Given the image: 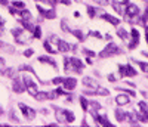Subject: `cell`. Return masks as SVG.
<instances>
[{
  "label": "cell",
  "mask_w": 148,
  "mask_h": 127,
  "mask_svg": "<svg viewBox=\"0 0 148 127\" xmlns=\"http://www.w3.org/2000/svg\"><path fill=\"white\" fill-rule=\"evenodd\" d=\"M55 115H56V120L59 123H73L76 120V115L70 111V109H59L56 108L55 109Z\"/></svg>",
  "instance_id": "obj_1"
},
{
  "label": "cell",
  "mask_w": 148,
  "mask_h": 127,
  "mask_svg": "<svg viewBox=\"0 0 148 127\" xmlns=\"http://www.w3.org/2000/svg\"><path fill=\"white\" fill-rule=\"evenodd\" d=\"M70 70H73L74 72L80 74L83 70V62L77 58H67L65 59V71L68 72Z\"/></svg>",
  "instance_id": "obj_2"
},
{
  "label": "cell",
  "mask_w": 148,
  "mask_h": 127,
  "mask_svg": "<svg viewBox=\"0 0 148 127\" xmlns=\"http://www.w3.org/2000/svg\"><path fill=\"white\" fill-rule=\"evenodd\" d=\"M121 52L120 47L116 46L114 43H110L108 46H105V49L99 53V58H108V56H114V55H119Z\"/></svg>",
  "instance_id": "obj_3"
},
{
  "label": "cell",
  "mask_w": 148,
  "mask_h": 127,
  "mask_svg": "<svg viewBox=\"0 0 148 127\" xmlns=\"http://www.w3.org/2000/svg\"><path fill=\"white\" fill-rule=\"evenodd\" d=\"M119 71H120V75L121 77H135L136 75V70H135L132 65H120L119 67Z\"/></svg>",
  "instance_id": "obj_4"
},
{
  "label": "cell",
  "mask_w": 148,
  "mask_h": 127,
  "mask_svg": "<svg viewBox=\"0 0 148 127\" xmlns=\"http://www.w3.org/2000/svg\"><path fill=\"white\" fill-rule=\"evenodd\" d=\"M22 80H24V84H25L27 92H28L31 96H36V95H37V86H36V83L31 81V79L28 77V75H24Z\"/></svg>",
  "instance_id": "obj_5"
},
{
  "label": "cell",
  "mask_w": 148,
  "mask_h": 127,
  "mask_svg": "<svg viewBox=\"0 0 148 127\" xmlns=\"http://www.w3.org/2000/svg\"><path fill=\"white\" fill-rule=\"evenodd\" d=\"M18 107L21 108V112L24 114V117H25L27 120H33V118L36 117V111H34L33 108H30L28 105H25V104H19Z\"/></svg>",
  "instance_id": "obj_6"
},
{
  "label": "cell",
  "mask_w": 148,
  "mask_h": 127,
  "mask_svg": "<svg viewBox=\"0 0 148 127\" xmlns=\"http://www.w3.org/2000/svg\"><path fill=\"white\" fill-rule=\"evenodd\" d=\"M77 86V80L74 79V77H65L62 79V87L67 89V90H74Z\"/></svg>",
  "instance_id": "obj_7"
},
{
  "label": "cell",
  "mask_w": 148,
  "mask_h": 127,
  "mask_svg": "<svg viewBox=\"0 0 148 127\" xmlns=\"http://www.w3.org/2000/svg\"><path fill=\"white\" fill-rule=\"evenodd\" d=\"M125 14H126V15H129V18H127V19H130L132 16H133V18H135V16H138L139 9H138V6H135V5H132V3H127V5H126V10H125Z\"/></svg>",
  "instance_id": "obj_8"
},
{
  "label": "cell",
  "mask_w": 148,
  "mask_h": 127,
  "mask_svg": "<svg viewBox=\"0 0 148 127\" xmlns=\"http://www.w3.org/2000/svg\"><path fill=\"white\" fill-rule=\"evenodd\" d=\"M130 34H132V42L129 43V49H133V47H136L138 43H139V33H138L136 28H132Z\"/></svg>",
  "instance_id": "obj_9"
},
{
  "label": "cell",
  "mask_w": 148,
  "mask_h": 127,
  "mask_svg": "<svg viewBox=\"0 0 148 127\" xmlns=\"http://www.w3.org/2000/svg\"><path fill=\"white\" fill-rule=\"evenodd\" d=\"M37 10H39L45 18H49V19H53V18H55V10H53V9H52V10H45L42 6L37 5Z\"/></svg>",
  "instance_id": "obj_10"
},
{
  "label": "cell",
  "mask_w": 148,
  "mask_h": 127,
  "mask_svg": "<svg viewBox=\"0 0 148 127\" xmlns=\"http://www.w3.org/2000/svg\"><path fill=\"white\" fill-rule=\"evenodd\" d=\"M12 89H14V92H16V93H22L24 90H25V86H24V84L21 83V80H19V79H15Z\"/></svg>",
  "instance_id": "obj_11"
},
{
  "label": "cell",
  "mask_w": 148,
  "mask_h": 127,
  "mask_svg": "<svg viewBox=\"0 0 148 127\" xmlns=\"http://www.w3.org/2000/svg\"><path fill=\"white\" fill-rule=\"evenodd\" d=\"M116 102H117L119 105H127V104L130 102V98H129L127 95H125V93H121V95H119V96L116 98Z\"/></svg>",
  "instance_id": "obj_12"
},
{
  "label": "cell",
  "mask_w": 148,
  "mask_h": 127,
  "mask_svg": "<svg viewBox=\"0 0 148 127\" xmlns=\"http://www.w3.org/2000/svg\"><path fill=\"white\" fill-rule=\"evenodd\" d=\"M93 117H95V120L99 123L101 126H111V123L107 120V117H104V115H98V114H95L93 112Z\"/></svg>",
  "instance_id": "obj_13"
},
{
  "label": "cell",
  "mask_w": 148,
  "mask_h": 127,
  "mask_svg": "<svg viewBox=\"0 0 148 127\" xmlns=\"http://www.w3.org/2000/svg\"><path fill=\"white\" fill-rule=\"evenodd\" d=\"M70 44L67 43V42H62V40H58V50L59 52H68L70 50Z\"/></svg>",
  "instance_id": "obj_14"
},
{
  "label": "cell",
  "mask_w": 148,
  "mask_h": 127,
  "mask_svg": "<svg viewBox=\"0 0 148 127\" xmlns=\"http://www.w3.org/2000/svg\"><path fill=\"white\" fill-rule=\"evenodd\" d=\"M111 6H113V8L116 9V12H117L119 15H121V14H125V9H123L121 3H119L117 0H113V2H111Z\"/></svg>",
  "instance_id": "obj_15"
},
{
  "label": "cell",
  "mask_w": 148,
  "mask_h": 127,
  "mask_svg": "<svg viewBox=\"0 0 148 127\" xmlns=\"http://www.w3.org/2000/svg\"><path fill=\"white\" fill-rule=\"evenodd\" d=\"M83 84L88 86V87H93V89H96L98 86H99L95 80H92V79H89V77H84V79H83Z\"/></svg>",
  "instance_id": "obj_16"
},
{
  "label": "cell",
  "mask_w": 148,
  "mask_h": 127,
  "mask_svg": "<svg viewBox=\"0 0 148 127\" xmlns=\"http://www.w3.org/2000/svg\"><path fill=\"white\" fill-rule=\"evenodd\" d=\"M105 21H108V22H111V24H113V25H119V19L117 18H113V16H110L108 14H105V12H104V14L101 15Z\"/></svg>",
  "instance_id": "obj_17"
},
{
  "label": "cell",
  "mask_w": 148,
  "mask_h": 127,
  "mask_svg": "<svg viewBox=\"0 0 148 127\" xmlns=\"http://www.w3.org/2000/svg\"><path fill=\"white\" fill-rule=\"evenodd\" d=\"M39 61L46 62V64H51V65H52L53 68H56V62H55L52 58H49V56H40V58H39Z\"/></svg>",
  "instance_id": "obj_18"
},
{
  "label": "cell",
  "mask_w": 148,
  "mask_h": 127,
  "mask_svg": "<svg viewBox=\"0 0 148 127\" xmlns=\"http://www.w3.org/2000/svg\"><path fill=\"white\" fill-rule=\"evenodd\" d=\"M116 118H117V121H125L126 120V114L123 112L121 109H116Z\"/></svg>",
  "instance_id": "obj_19"
},
{
  "label": "cell",
  "mask_w": 148,
  "mask_h": 127,
  "mask_svg": "<svg viewBox=\"0 0 148 127\" xmlns=\"http://www.w3.org/2000/svg\"><path fill=\"white\" fill-rule=\"evenodd\" d=\"M37 100H45V99H49V93H45V92H37V95L34 96Z\"/></svg>",
  "instance_id": "obj_20"
},
{
  "label": "cell",
  "mask_w": 148,
  "mask_h": 127,
  "mask_svg": "<svg viewBox=\"0 0 148 127\" xmlns=\"http://www.w3.org/2000/svg\"><path fill=\"white\" fill-rule=\"evenodd\" d=\"M117 34H119V37H121V40H127V33H126L125 28H119Z\"/></svg>",
  "instance_id": "obj_21"
},
{
  "label": "cell",
  "mask_w": 148,
  "mask_h": 127,
  "mask_svg": "<svg viewBox=\"0 0 148 127\" xmlns=\"http://www.w3.org/2000/svg\"><path fill=\"white\" fill-rule=\"evenodd\" d=\"M71 33H73L74 36H76V37H77V39H79L80 42H83V40H84V36H83V33H82L80 30H73Z\"/></svg>",
  "instance_id": "obj_22"
},
{
  "label": "cell",
  "mask_w": 148,
  "mask_h": 127,
  "mask_svg": "<svg viewBox=\"0 0 148 127\" xmlns=\"http://www.w3.org/2000/svg\"><path fill=\"white\" fill-rule=\"evenodd\" d=\"M135 62H136L138 65L141 67V70H142L144 72H147V74H148V62H139V61H135Z\"/></svg>",
  "instance_id": "obj_23"
},
{
  "label": "cell",
  "mask_w": 148,
  "mask_h": 127,
  "mask_svg": "<svg viewBox=\"0 0 148 127\" xmlns=\"http://www.w3.org/2000/svg\"><path fill=\"white\" fill-rule=\"evenodd\" d=\"M21 15H22V18H24V19H28V21L31 19V14H30L28 10H24V9H22V12H21Z\"/></svg>",
  "instance_id": "obj_24"
},
{
  "label": "cell",
  "mask_w": 148,
  "mask_h": 127,
  "mask_svg": "<svg viewBox=\"0 0 148 127\" xmlns=\"http://www.w3.org/2000/svg\"><path fill=\"white\" fill-rule=\"evenodd\" d=\"M34 37H36V39H40V36H42V31H40V28L39 27H34Z\"/></svg>",
  "instance_id": "obj_25"
},
{
  "label": "cell",
  "mask_w": 148,
  "mask_h": 127,
  "mask_svg": "<svg viewBox=\"0 0 148 127\" xmlns=\"http://www.w3.org/2000/svg\"><path fill=\"white\" fill-rule=\"evenodd\" d=\"M80 102H82V108L86 111V109H88V107H89V104H88V100H86L84 98H80Z\"/></svg>",
  "instance_id": "obj_26"
},
{
  "label": "cell",
  "mask_w": 148,
  "mask_h": 127,
  "mask_svg": "<svg viewBox=\"0 0 148 127\" xmlns=\"http://www.w3.org/2000/svg\"><path fill=\"white\" fill-rule=\"evenodd\" d=\"M88 12H89V16H90V18H95V15H96V9L88 6Z\"/></svg>",
  "instance_id": "obj_27"
},
{
  "label": "cell",
  "mask_w": 148,
  "mask_h": 127,
  "mask_svg": "<svg viewBox=\"0 0 148 127\" xmlns=\"http://www.w3.org/2000/svg\"><path fill=\"white\" fill-rule=\"evenodd\" d=\"M45 47H46V50H47L49 53H56V52H58V50H53V49H52V46H49V43H47V42L45 43Z\"/></svg>",
  "instance_id": "obj_28"
},
{
  "label": "cell",
  "mask_w": 148,
  "mask_h": 127,
  "mask_svg": "<svg viewBox=\"0 0 148 127\" xmlns=\"http://www.w3.org/2000/svg\"><path fill=\"white\" fill-rule=\"evenodd\" d=\"M14 6L18 8V9H24V8H25V5H24L22 2H14Z\"/></svg>",
  "instance_id": "obj_29"
},
{
  "label": "cell",
  "mask_w": 148,
  "mask_h": 127,
  "mask_svg": "<svg viewBox=\"0 0 148 127\" xmlns=\"http://www.w3.org/2000/svg\"><path fill=\"white\" fill-rule=\"evenodd\" d=\"M98 3H99L101 6H107V5H110V0H96Z\"/></svg>",
  "instance_id": "obj_30"
},
{
  "label": "cell",
  "mask_w": 148,
  "mask_h": 127,
  "mask_svg": "<svg viewBox=\"0 0 148 127\" xmlns=\"http://www.w3.org/2000/svg\"><path fill=\"white\" fill-rule=\"evenodd\" d=\"M90 107L93 108V111H96V109H99V108H101L99 104H96V102H90Z\"/></svg>",
  "instance_id": "obj_31"
},
{
  "label": "cell",
  "mask_w": 148,
  "mask_h": 127,
  "mask_svg": "<svg viewBox=\"0 0 148 127\" xmlns=\"http://www.w3.org/2000/svg\"><path fill=\"white\" fill-rule=\"evenodd\" d=\"M83 53H84V55H88V56H93V55H95L93 52H90V50H88V49H84V50H83Z\"/></svg>",
  "instance_id": "obj_32"
},
{
  "label": "cell",
  "mask_w": 148,
  "mask_h": 127,
  "mask_svg": "<svg viewBox=\"0 0 148 127\" xmlns=\"http://www.w3.org/2000/svg\"><path fill=\"white\" fill-rule=\"evenodd\" d=\"M5 75H8V77H12V75H14V70H6Z\"/></svg>",
  "instance_id": "obj_33"
},
{
  "label": "cell",
  "mask_w": 148,
  "mask_h": 127,
  "mask_svg": "<svg viewBox=\"0 0 148 127\" xmlns=\"http://www.w3.org/2000/svg\"><path fill=\"white\" fill-rule=\"evenodd\" d=\"M148 21V9L145 10V14H144V16H142V22H147Z\"/></svg>",
  "instance_id": "obj_34"
},
{
  "label": "cell",
  "mask_w": 148,
  "mask_h": 127,
  "mask_svg": "<svg viewBox=\"0 0 148 127\" xmlns=\"http://www.w3.org/2000/svg\"><path fill=\"white\" fill-rule=\"evenodd\" d=\"M59 83H62V79L58 77V79H53V84H59Z\"/></svg>",
  "instance_id": "obj_35"
},
{
  "label": "cell",
  "mask_w": 148,
  "mask_h": 127,
  "mask_svg": "<svg viewBox=\"0 0 148 127\" xmlns=\"http://www.w3.org/2000/svg\"><path fill=\"white\" fill-rule=\"evenodd\" d=\"M24 55H25V56H31V55H33V50H31V49L25 50V52H24Z\"/></svg>",
  "instance_id": "obj_36"
},
{
  "label": "cell",
  "mask_w": 148,
  "mask_h": 127,
  "mask_svg": "<svg viewBox=\"0 0 148 127\" xmlns=\"http://www.w3.org/2000/svg\"><path fill=\"white\" fill-rule=\"evenodd\" d=\"M10 118H12V121H15V123H18V118L15 117V114H14V112H10Z\"/></svg>",
  "instance_id": "obj_37"
},
{
  "label": "cell",
  "mask_w": 148,
  "mask_h": 127,
  "mask_svg": "<svg viewBox=\"0 0 148 127\" xmlns=\"http://www.w3.org/2000/svg\"><path fill=\"white\" fill-rule=\"evenodd\" d=\"M3 67H5V59H3V58H0V70H2Z\"/></svg>",
  "instance_id": "obj_38"
},
{
  "label": "cell",
  "mask_w": 148,
  "mask_h": 127,
  "mask_svg": "<svg viewBox=\"0 0 148 127\" xmlns=\"http://www.w3.org/2000/svg\"><path fill=\"white\" fill-rule=\"evenodd\" d=\"M56 2H58V0H47V3H49V5H52V6L56 5Z\"/></svg>",
  "instance_id": "obj_39"
},
{
  "label": "cell",
  "mask_w": 148,
  "mask_h": 127,
  "mask_svg": "<svg viewBox=\"0 0 148 127\" xmlns=\"http://www.w3.org/2000/svg\"><path fill=\"white\" fill-rule=\"evenodd\" d=\"M0 3H2V5H6V0H0Z\"/></svg>",
  "instance_id": "obj_40"
},
{
  "label": "cell",
  "mask_w": 148,
  "mask_h": 127,
  "mask_svg": "<svg viewBox=\"0 0 148 127\" xmlns=\"http://www.w3.org/2000/svg\"><path fill=\"white\" fill-rule=\"evenodd\" d=\"M145 30H147V42H148V27H147Z\"/></svg>",
  "instance_id": "obj_41"
},
{
  "label": "cell",
  "mask_w": 148,
  "mask_h": 127,
  "mask_svg": "<svg viewBox=\"0 0 148 127\" xmlns=\"http://www.w3.org/2000/svg\"><path fill=\"white\" fill-rule=\"evenodd\" d=\"M2 114H3V111H2V108H0V115H2Z\"/></svg>",
  "instance_id": "obj_42"
},
{
  "label": "cell",
  "mask_w": 148,
  "mask_h": 127,
  "mask_svg": "<svg viewBox=\"0 0 148 127\" xmlns=\"http://www.w3.org/2000/svg\"><path fill=\"white\" fill-rule=\"evenodd\" d=\"M77 2H82V0H77Z\"/></svg>",
  "instance_id": "obj_43"
}]
</instances>
